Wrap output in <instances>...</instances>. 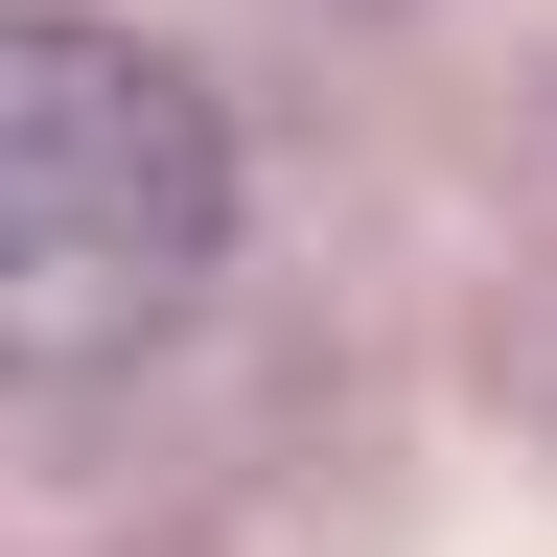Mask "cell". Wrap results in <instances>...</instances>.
<instances>
[{"instance_id":"1","label":"cell","mask_w":557,"mask_h":557,"mask_svg":"<svg viewBox=\"0 0 557 557\" xmlns=\"http://www.w3.org/2000/svg\"><path fill=\"white\" fill-rule=\"evenodd\" d=\"M233 256V116L139 24L0 0V395H70L163 348Z\"/></svg>"}]
</instances>
